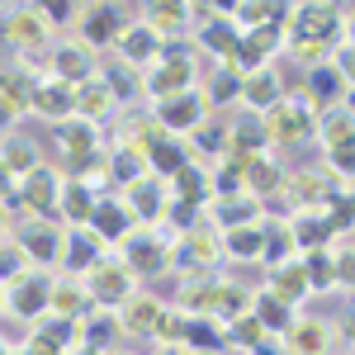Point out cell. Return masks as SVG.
Returning <instances> with one entry per match:
<instances>
[{
    "mask_svg": "<svg viewBox=\"0 0 355 355\" xmlns=\"http://www.w3.org/2000/svg\"><path fill=\"white\" fill-rule=\"evenodd\" d=\"M351 43V10L331 0H303L284 15V53H294L303 67L327 62L336 48Z\"/></svg>",
    "mask_w": 355,
    "mask_h": 355,
    "instance_id": "1",
    "label": "cell"
},
{
    "mask_svg": "<svg viewBox=\"0 0 355 355\" xmlns=\"http://www.w3.org/2000/svg\"><path fill=\"white\" fill-rule=\"evenodd\" d=\"M261 119V133H266V147H299L313 137L318 128V110L303 100L299 90H289V95H279L266 114H256Z\"/></svg>",
    "mask_w": 355,
    "mask_h": 355,
    "instance_id": "2",
    "label": "cell"
},
{
    "mask_svg": "<svg viewBox=\"0 0 355 355\" xmlns=\"http://www.w3.org/2000/svg\"><path fill=\"white\" fill-rule=\"evenodd\" d=\"M0 33H5V43H10V53H19V67H38V62H48V48H53V28H48V19L33 10V5H24V10H10L5 15V24H0Z\"/></svg>",
    "mask_w": 355,
    "mask_h": 355,
    "instance_id": "3",
    "label": "cell"
},
{
    "mask_svg": "<svg viewBox=\"0 0 355 355\" xmlns=\"http://www.w3.org/2000/svg\"><path fill=\"white\" fill-rule=\"evenodd\" d=\"M142 90L152 95V105L180 95V90H194V57H190V48L175 43V38H166L162 57H157V62L147 67V76H142Z\"/></svg>",
    "mask_w": 355,
    "mask_h": 355,
    "instance_id": "4",
    "label": "cell"
},
{
    "mask_svg": "<svg viewBox=\"0 0 355 355\" xmlns=\"http://www.w3.org/2000/svg\"><path fill=\"white\" fill-rule=\"evenodd\" d=\"M171 232H166L162 223L157 227H133L123 242H119V261L133 270V279H152V275H162L171 266Z\"/></svg>",
    "mask_w": 355,
    "mask_h": 355,
    "instance_id": "5",
    "label": "cell"
},
{
    "mask_svg": "<svg viewBox=\"0 0 355 355\" xmlns=\"http://www.w3.org/2000/svg\"><path fill=\"white\" fill-rule=\"evenodd\" d=\"M331 194H346V180H336L327 171H294V175H284L279 194L266 204H284L289 214H308V209H322Z\"/></svg>",
    "mask_w": 355,
    "mask_h": 355,
    "instance_id": "6",
    "label": "cell"
},
{
    "mask_svg": "<svg viewBox=\"0 0 355 355\" xmlns=\"http://www.w3.org/2000/svg\"><path fill=\"white\" fill-rule=\"evenodd\" d=\"M81 284H85V294H90V303H95V308H105V313H114L128 294H137L133 270H128L119 256H110V251H105V256L81 275Z\"/></svg>",
    "mask_w": 355,
    "mask_h": 355,
    "instance_id": "7",
    "label": "cell"
},
{
    "mask_svg": "<svg viewBox=\"0 0 355 355\" xmlns=\"http://www.w3.org/2000/svg\"><path fill=\"white\" fill-rule=\"evenodd\" d=\"M57 194H62V171L57 166H33L28 175L15 180V204L28 218H53L57 223Z\"/></svg>",
    "mask_w": 355,
    "mask_h": 355,
    "instance_id": "8",
    "label": "cell"
},
{
    "mask_svg": "<svg viewBox=\"0 0 355 355\" xmlns=\"http://www.w3.org/2000/svg\"><path fill=\"white\" fill-rule=\"evenodd\" d=\"M62 232H67V227L53 223V218H24L10 232V242L28 256L33 270H48V266H57V256H62Z\"/></svg>",
    "mask_w": 355,
    "mask_h": 355,
    "instance_id": "9",
    "label": "cell"
},
{
    "mask_svg": "<svg viewBox=\"0 0 355 355\" xmlns=\"http://www.w3.org/2000/svg\"><path fill=\"white\" fill-rule=\"evenodd\" d=\"M341 331L327 318H294L279 331V355H336Z\"/></svg>",
    "mask_w": 355,
    "mask_h": 355,
    "instance_id": "10",
    "label": "cell"
},
{
    "mask_svg": "<svg viewBox=\"0 0 355 355\" xmlns=\"http://www.w3.org/2000/svg\"><path fill=\"white\" fill-rule=\"evenodd\" d=\"M223 261V251H218V232L214 227H185L175 242H171V266L180 275H199V270H214Z\"/></svg>",
    "mask_w": 355,
    "mask_h": 355,
    "instance_id": "11",
    "label": "cell"
},
{
    "mask_svg": "<svg viewBox=\"0 0 355 355\" xmlns=\"http://www.w3.org/2000/svg\"><path fill=\"white\" fill-rule=\"evenodd\" d=\"M48 289H53V275L48 270H24L19 279L5 284V308L24 322H38L48 313Z\"/></svg>",
    "mask_w": 355,
    "mask_h": 355,
    "instance_id": "12",
    "label": "cell"
},
{
    "mask_svg": "<svg viewBox=\"0 0 355 355\" xmlns=\"http://www.w3.org/2000/svg\"><path fill=\"white\" fill-rule=\"evenodd\" d=\"M166 204H171V190H166L162 175H137L133 185H123V209L133 214V223H142V227H157V223L166 218Z\"/></svg>",
    "mask_w": 355,
    "mask_h": 355,
    "instance_id": "13",
    "label": "cell"
},
{
    "mask_svg": "<svg viewBox=\"0 0 355 355\" xmlns=\"http://www.w3.org/2000/svg\"><path fill=\"white\" fill-rule=\"evenodd\" d=\"M152 119L162 123V133L185 137L190 128H199V123L209 119V105H204V95H199V85H194V90H180V95H171V100H157Z\"/></svg>",
    "mask_w": 355,
    "mask_h": 355,
    "instance_id": "14",
    "label": "cell"
},
{
    "mask_svg": "<svg viewBox=\"0 0 355 355\" xmlns=\"http://www.w3.org/2000/svg\"><path fill=\"white\" fill-rule=\"evenodd\" d=\"M346 90H351V76L336 67V62H318V67H308V76H303L299 95L313 105V110H331V105H346Z\"/></svg>",
    "mask_w": 355,
    "mask_h": 355,
    "instance_id": "15",
    "label": "cell"
},
{
    "mask_svg": "<svg viewBox=\"0 0 355 355\" xmlns=\"http://www.w3.org/2000/svg\"><path fill=\"white\" fill-rule=\"evenodd\" d=\"M100 71V53L95 48H85L81 38H71V43H53L48 48V76L57 81H85V76H95Z\"/></svg>",
    "mask_w": 355,
    "mask_h": 355,
    "instance_id": "16",
    "label": "cell"
},
{
    "mask_svg": "<svg viewBox=\"0 0 355 355\" xmlns=\"http://www.w3.org/2000/svg\"><path fill=\"white\" fill-rule=\"evenodd\" d=\"M33 81H38V71H28V67H0V128H10L15 119H24L28 114V100H33Z\"/></svg>",
    "mask_w": 355,
    "mask_h": 355,
    "instance_id": "17",
    "label": "cell"
},
{
    "mask_svg": "<svg viewBox=\"0 0 355 355\" xmlns=\"http://www.w3.org/2000/svg\"><path fill=\"white\" fill-rule=\"evenodd\" d=\"M76 24H81V43L85 48H95V53H105V48H114L119 43V33H123V15L114 10L110 0H100V5H85L81 15H76Z\"/></svg>",
    "mask_w": 355,
    "mask_h": 355,
    "instance_id": "18",
    "label": "cell"
},
{
    "mask_svg": "<svg viewBox=\"0 0 355 355\" xmlns=\"http://www.w3.org/2000/svg\"><path fill=\"white\" fill-rule=\"evenodd\" d=\"M162 313H166V303L157 299V294H128V299L114 308V318H119V331L123 336H157V322H162Z\"/></svg>",
    "mask_w": 355,
    "mask_h": 355,
    "instance_id": "19",
    "label": "cell"
},
{
    "mask_svg": "<svg viewBox=\"0 0 355 355\" xmlns=\"http://www.w3.org/2000/svg\"><path fill=\"white\" fill-rule=\"evenodd\" d=\"M119 57H123V67H133V71H147L157 57H162L166 38L157 33L152 24H142V19H133V24H123V33H119Z\"/></svg>",
    "mask_w": 355,
    "mask_h": 355,
    "instance_id": "20",
    "label": "cell"
},
{
    "mask_svg": "<svg viewBox=\"0 0 355 355\" xmlns=\"http://www.w3.org/2000/svg\"><path fill=\"white\" fill-rule=\"evenodd\" d=\"M28 114H43V119H76V85L57 81V76H38L33 81V100H28Z\"/></svg>",
    "mask_w": 355,
    "mask_h": 355,
    "instance_id": "21",
    "label": "cell"
},
{
    "mask_svg": "<svg viewBox=\"0 0 355 355\" xmlns=\"http://www.w3.org/2000/svg\"><path fill=\"white\" fill-rule=\"evenodd\" d=\"M100 256H105V242H100L90 227H67V232H62V256H57L62 275H85Z\"/></svg>",
    "mask_w": 355,
    "mask_h": 355,
    "instance_id": "22",
    "label": "cell"
},
{
    "mask_svg": "<svg viewBox=\"0 0 355 355\" xmlns=\"http://www.w3.org/2000/svg\"><path fill=\"white\" fill-rule=\"evenodd\" d=\"M48 313H53V318H67V322H81V318L95 313V303H90V294H85V284H81V275H57L53 289H48Z\"/></svg>",
    "mask_w": 355,
    "mask_h": 355,
    "instance_id": "23",
    "label": "cell"
},
{
    "mask_svg": "<svg viewBox=\"0 0 355 355\" xmlns=\"http://www.w3.org/2000/svg\"><path fill=\"white\" fill-rule=\"evenodd\" d=\"M85 227H90L105 246H119L137 223H133V214L123 209V199H105V194H100V199H95V209H90V223H85Z\"/></svg>",
    "mask_w": 355,
    "mask_h": 355,
    "instance_id": "24",
    "label": "cell"
},
{
    "mask_svg": "<svg viewBox=\"0 0 355 355\" xmlns=\"http://www.w3.org/2000/svg\"><path fill=\"white\" fill-rule=\"evenodd\" d=\"M119 110V100H114V90L110 81L95 71V76H85V81H76V119H85V123H105L110 114Z\"/></svg>",
    "mask_w": 355,
    "mask_h": 355,
    "instance_id": "25",
    "label": "cell"
},
{
    "mask_svg": "<svg viewBox=\"0 0 355 355\" xmlns=\"http://www.w3.org/2000/svg\"><path fill=\"white\" fill-rule=\"evenodd\" d=\"M279 185H284L279 162H275L270 152H256V157L246 162V171H242V194H251V199L266 209V199H275V194H279Z\"/></svg>",
    "mask_w": 355,
    "mask_h": 355,
    "instance_id": "26",
    "label": "cell"
},
{
    "mask_svg": "<svg viewBox=\"0 0 355 355\" xmlns=\"http://www.w3.org/2000/svg\"><path fill=\"white\" fill-rule=\"evenodd\" d=\"M95 185H85L76 175H62V194H57V223L67 227H85L90 223V209H95Z\"/></svg>",
    "mask_w": 355,
    "mask_h": 355,
    "instance_id": "27",
    "label": "cell"
},
{
    "mask_svg": "<svg viewBox=\"0 0 355 355\" xmlns=\"http://www.w3.org/2000/svg\"><path fill=\"white\" fill-rule=\"evenodd\" d=\"M279 95H289V90H284V81H279V71H275V67H261V71H246V76H242L237 105H246L251 114H266Z\"/></svg>",
    "mask_w": 355,
    "mask_h": 355,
    "instance_id": "28",
    "label": "cell"
},
{
    "mask_svg": "<svg viewBox=\"0 0 355 355\" xmlns=\"http://www.w3.org/2000/svg\"><path fill=\"white\" fill-rule=\"evenodd\" d=\"M204 214L214 223V232H227V227H242V223H256L261 218V204L251 194H223V199H209Z\"/></svg>",
    "mask_w": 355,
    "mask_h": 355,
    "instance_id": "29",
    "label": "cell"
},
{
    "mask_svg": "<svg viewBox=\"0 0 355 355\" xmlns=\"http://www.w3.org/2000/svg\"><path fill=\"white\" fill-rule=\"evenodd\" d=\"M142 24H152L162 38L190 33V0H142Z\"/></svg>",
    "mask_w": 355,
    "mask_h": 355,
    "instance_id": "30",
    "label": "cell"
},
{
    "mask_svg": "<svg viewBox=\"0 0 355 355\" xmlns=\"http://www.w3.org/2000/svg\"><path fill=\"white\" fill-rule=\"evenodd\" d=\"M166 190L175 204H190V209H204L209 199H214V185H209V166L190 162L185 171H175L171 180H166Z\"/></svg>",
    "mask_w": 355,
    "mask_h": 355,
    "instance_id": "31",
    "label": "cell"
},
{
    "mask_svg": "<svg viewBox=\"0 0 355 355\" xmlns=\"http://www.w3.org/2000/svg\"><path fill=\"white\" fill-rule=\"evenodd\" d=\"M289 237H294V251H318V246H331L336 232L322 209H308V214H289Z\"/></svg>",
    "mask_w": 355,
    "mask_h": 355,
    "instance_id": "32",
    "label": "cell"
},
{
    "mask_svg": "<svg viewBox=\"0 0 355 355\" xmlns=\"http://www.w3.org/2000/svg\"><path fill=\"white\" fill-rule=\"evenodd\" d=\"M261 242H266V232H261V218H256V223H242V227H227V232H218V251L227 256V261H242V266L261 261Z\"/></svg>",
    "mask_w": 355,
    "mask_h": 355,
    "instance_id": "33",
    "label": "cell"
},
{
    "mask_svg": "<svg viewBox=\"0 0 355 355\" xmlns=\"http://www.w3.org/2000/svg\"><path fill=\"white\" fill-rule=\"evenodd\" d=\"M237 33L242 28L232 24V15H214V19H204V24H194V38H199V48H209V53L227 62L232 48H237Z\"/></svg>",
    "mask_w": 355,
    "mask_h": 355,
    "instance_id": "34",
    "label": "cell"
},
{
    "mask_svg": "<svg viewBox=\"0 0 355 355\" xmlns=\"http://www.w3.org/2000/svg\"><path fill=\"white\" fill-rule=\"evenodd\" d=\"M266 289H270L279 303H289V308H299L303 299H313V294H308V279H303L299 256L284 261V266H270V284H266Z\"/></svg>",
    "mask_w": 355,
    "mask_h": 355,
    "instance_id": "35",
    "label": "cell"
},
{
    "mask_svg": "<svg viewBox=\"0 0 355 355\" xmlns=\"http://www.w3.org/2000/svg\"><path fill=\"white\" fill-rule=\"evenodd\" d=\"M180 346L185 351H199V355H223L227 341H223V322L214 318H185V331H180Z\"/></svg>",
    "mask_w": 355,
    "mask_h": 355,
    "instance_id": "36",
    "label": "cell"
},
{
    "mask_svg": "<svg viewBox=\"0 0 355 355\" xmlns=\"http://www.w3.org/2000/svg\"><path fill=\"white\" fill-rule=\"evenodd\" d=\"M313 133L322 137V147H351V142H355V114H351V105L318 110V128H313Z\"/></svg>",
    "mask_w": 355,
    "mask_h": 355,
    "instance_id": "37",
    "label": "cell"
},
{
    "mask_svg": "<svg viewBox=\"0 0 355 355\" xmlns=\"http://www.w3.org/2000/svg\"><path fill=\"white\" fill-rule=\"evenodd\" d=\"M194 157H190V147H185V137H162L152 152H147V171L152 175H162V180H171L175 171H185Z\"/></svg>",
    "mask_w": 355,
    "mask_h": 355,
    "instance_id": "38",
    "label": "cell"
},
{
    "mask_svg": "<svg viewBox=\"0 0 355 355\" xmlns=\"http://www.w3.org/2000/svg\"><path fill=\"white\" fill-rule=\"evenodd\" d=\"M303 279H308V294H327L336 289V261H331V246H318V251H299Z\"/></svg>",
    "mask_w": 355,
    "mask_h": 355,
    "instance_id": "39",
    "label": "cell"
},
{
    "mask_svg": "<svg viewBox=\"0 0 355 355\" xmlns=\"http://www.w3.org/2000/svg\"><path fill=\"white\" fill-rule=\"evenodd\" d=\"M256 322H261V331H270V336H279V331L294 322V308L289 303H279L270 294V289H261V294H251V308H246Z\"/></svg>",
    "mask_w": 355,
    "mask_h": 355,
    "instance_id": "40",
    "label": "cell"
},
{
    "mask_svg": "<svg viewBox=\"0 0 355 355\" xmlns=\"http://www.w3.org/2000/svg\"><path fill=\"white\" fill-rule=\"evenodd\" d=\"M137 175H147V157L142 152H133V147H114V152H105V180L110 185H133Z\"/></svg>",
    "mask_w": 355,
    "mask_h": 355,
    "instance_id": "41",
    "label": "cell"
},
{
    "mask_svg": "<svg viewBox=\"0 0 355 355\" xmlns=\"http://www.w3.org/2000/svg\"><path fill=\"white\" fill-rule=\"evenodd\" d=\"M284 15H289V5H284V0H242V5L232 10V24H237V28L284 24Z\"/></svg>",
    "mask_w": 355,
    "mask_h": 355,
    "instance_id": "42",
    "label": "cell"
},
{
    "mask_svg": "<svg viewBox=\"0 0 355 355\" xmlns=\"http://www.w3.org/2000/svg\"><path fill=\"white\" fill-rule=\"evenodd\" d=\"M237 90H242V76H237V71H227V67H214V71H209V81H204V90H199V95H204V105H209V110H223V105H237Z\"/></svg>",
    "mask_w": 355,
    "mask_h": 355,
    "instance_id": "43",
    "label": "cell"
},
{
    "mask_svg": "<svg viewBox=\"0 0 355 355\" xmlns=\"http://www.w3.org/2000/svg\"><path fill=\"white\" fill-rule=\"evenodd\" d=\"M185 147H190V157H194V152H199V157H223V152H227V123L204 119L199 128L185 133Z\"/></svg>",
    "mask_w": 355,
    "mask_h": 355,
    "instance_id": "44",
    "label": "cell"
},
{
    "mask_svg": "<svg viewBox=\"0 0 355 355\" xmlns=\"http://www.w3.org/2000/svg\"><path fill=\"white\" fill-rule=\"evenodd\" d=\"M261 232H266V242H261V261L266 266H284V261L299 256L294 237H289V223H261Z\"/></svg>",
    "mask_w": 355,
    "mask_h": 355,
    "instance_id": "45",
    "label": "cell"
},
{
    "mask_svg": "<svg viewBox=\"0 0 355 355\" xmlns=\"http://www.w3.org/2000/svg\"><path fill=\"white\" fill-rule=\"evenodd\" d=\"M0 166H5V171L19 180V175H28V171L38 166V147H33L28 137H10V142L0 147Z\"/></svg>",
    "mask_w": 355,
    "mask_h": 355,
    "instance_id": "46",
    "label": "cell"
},
{
    "mask_svg": "<svg viewBox=\"0 0 355 355\" xmlns=\"http://www.w3.org/2000/svg\"><path fill=\"white\" fill-rule=\"evenodd\" d=\"M100 76L110 81V90H114V100L119 105H128L137 90H142V81L133 76V67H119V62H110V67H100Z\"/></svg>",
    "mask_w": 355,
    "mask_h": 355,
    "instance_id": "47",
    "label": "cell"
},
{
    "mask_svg": "<svg viewBox=\"0 0 355 355\" xmlns=\"http://www.w3.org/2000/svg\"><path fill=\"white\" fill-rule=\"evenodd\" d=\"M33 10L48 19V28H67V24H76V15H81L76 0H33Z\"/></svg>",
    "mask_w": 355,
    "mask_h": 355,
    "instance_id": "48",
    "label": "cell"
},
{
    "mask_svg": "<svg viewBox=\"0 0 355 355\" xmlns=\"http://www.w3.org/2000/svg\"><path fill=\"white\" fill-rule=\"evenodd\" d=\"M24 270H33V266H28V256L10 242V237H5V242H0V289H5L10 279H19Z\"/></svg>",
    "mask_w": 355,
    "mask_h": 355,
    "instance_id": "49",
    "label": "cell"
},
{
    "mask_svg": "<svg viewBox=\"0 0 355 355\" xmlns=\"http://www.w3.org/2000/svg\"><path fill=\"white\" fill-rule=\"evenodd\" d=\"M19 355H67V351H62L57 341H48V336H38V331H33L24 346H19Z\"/></svg>",
    "mask_w": 355,
    "mask_h": 355,
    "instance_id": "50",
    "label": "cell"
},
{
    "mask_svg": "<svg viewBox=\"0 0 355 355\" xmlns=\"http://www.w3.org/2000/svg\"><path fill=\"white\" fill-rule=\"evenodd\" d=\"M246 355H279V336H270V331H266V336H261V341H256Z\"/></svg>",
    "mask_w": 355,
    "mask_h": 355,
    "instance_id": "51",
    "label": "cell"
},
{
    "mask_svg": "<svg viewBox=\"0 0 355 355\" xmlns=\"http://www.w3.org/2000/svg\"><path fill=\"white\" fill-rule=\"evenodd\" d=\"M199 5H204L209 15H232V10H237L242 0H199Z\"/></svg>",
    "mask_w": 355,
    "mask_h": 355,
    "instance_id": "52",
    "label": "cell"
},
{
    "mask_svg": "<svg viewBox=\"0 0 355 355\" xmlns=\"http://www.w3.org/2000/svg\"><path fill=\"white\" fill-rule=\"evenodd\" d=\"M10 237V204H0V242Z\"/></svg>",
    "mask_w": 355,
    "mask_h": 355,
    "instance_id": "53",
    "label": "cell"
},
{
    "mask_svg": "<svg viewBox=\"0 0 355 355\" xmlns=\"http://www.w3.org/2000/svg\"><path fill=\"white\" fill-rule=\"evenodd\" d=\"M162 355H190L185 346H162Z\"/></svg>",
    "mask_w": 355,
    "mask_h": 355,
    "instance_id": "54",
    "label": "cell"
},
{
    "mask_svg": "<svg viewBox=\"0 0 355 355\" xmlns=\"http://www.w3.org/2000/svg\"><path fill=\"white\" fill-rule=\"evenodd\" d=\"M76 5H81V10H85V5H100V0H76Z\"/></svg>",
    "mask_w": 355,
    "mask_h": 355,
    "instance_id": "55",
    "label": "cell"
},
{
    "mask_svg": "<svg viewBox=\"0 0 355 355\" xmlns=\"http://www.w3.org/2000/svg\"><path fill=\"white\" fill-rule=\"evenodd\" d=\"M10 5H15V0H0V10H10Z\"/></svg>",
    "mask_w": 355,
    "mask_h": 355,
    "instance_id": "56",
    "label": "cell"
},
{
    "mask_svg": "<svg viewBox=\"0 0 355 355\" xmlns=\"http://www.w3.org/2000/svg\"><path fill=\"white\" fill-rule=\"evenodd\" d=\"M0 355H19V351H10V346H5V351H0Z\"/></svg>",
    "mask_w": 355,
    "mask_h": 355,
    "instance_id": "57",
    "label": "cell"
},
{
    "mask_svg": "<svg viewBox=\"0 0 355 355\" xmlns=\"http://www.w3.org/2000/svg\"><path fill=\"white\" fill-rule=\"evenodd\" d=\"M0 308H5V289H0Z\"/></svg>",
    "mask_w": 355,
    "mask_h": 355,
    "instance_id": "58",
    "label": "cell"
},
{
    "mask_svg": "<svg viewBox=\"0 0 355 355\" xmlns=\"http://www.w3.org/2000/svg\"><path fill=\"white\" fill-rule=\"evenodd\" d=\"M0 351H5V336H0Z\"/></svg>",
    "mask_w": 355,
    "mask_h": 355,
    "instance_id": "59",
    "label": "cell"
},
{
    "mask_svg": "<svg viewBox=\"0 0 355 355\" xmlns=\"http://www.w3.org/2000/svg\"><path fill=\"white\" fill-rule=\"evenodd\" d=\"M110 355H123V351H110Z\"/></svg>",
    "mask_w": 355,
    "mask_h": 355,
    "instance_id": "60",
    "label": "cell"
}]
</instances>
